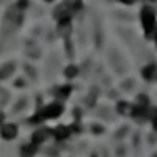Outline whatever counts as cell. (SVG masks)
Returning a JSON list of instances; mask_svg holds the SVG:
<instances>
[{"label": "cell", "mask_w": 157, "mask_h": 157, "mask_svg": "<svg viewBox=\"0 0 157 157\" xmlns=\"http://www.w3.org/2000/svg\"><path fill=\"white\" fill-rule=\"evenodd\" d=\"M46 2H54V0H46Z\"/></svg>", "instance_id": "18"}, {"label": "cell", "mask_w": 157, "mask_h": 157, "mask_svg": "<svg viewBox=\"0 0 157 157\" xmlns=\"http://www.w3.org/2000/svg\"><path fill=\"white\" fill-rule=\"evenodd\" d=\"M13 68H14L13 64H5L3 69H2V78H6V77H8V74H11V72H13Z\"/></svg>", "instance_id": "12"}, {"label": "cell", "mask_w": 157, "mask_h": 157, "mask_svg": "<svg viewBox=\"0 0 157 157\" xmlns=\"http://www.w3.org/2000/svg\"><path fill=\"white\" fill-rule=\"evenodd\" d=\"M49 134H50V130L39 129V130H36V132H33V135H32V141L35 143V145H39V143H43V141L47 138Z\"/></svg>", "instance_id": "6"}, {"label": "cell", "mask_w": 157, "mask_h": 157, "mask_svg": "<svg viewBox=\"0 0 157 157\" xmlns=\"http://www.w3.org/2000/svg\"><path fill=\"white\" fill-rule=\"evenodd\" d=\"M71 132H72L71 127H66V126H57L55 129L50 130V134H54V137H55L57 140H64V138H68Z\"/></svg>", "instance_id": "3"}, {"label": "cell", "mask_w": 157, "mask_h": 157, "mask_svg": "<svg viewBox=\"0 0 157 157\" xmlns=\"http://www.w3.org/2000/svg\"><path fill=\"white\" fill-rule=\"evenodd\" d=\"M71 91H72V88H71L69 85H68V86H61V88L58 90V96H61V98H68Z\"/></svg>", "instance_id": "11"}, {"label": "cell", "mask_w": 157, "mask_h": 157, "mask_svg": "<svg viewBox=\"0 0 157 157\" xmlns=\"http://www.w3.org/2000/svg\"><path fill=\"white\" fill-rule=\"evenodd\" d=\"M21 10L16 6V8H11V10H8V19L10 21H13V22H16V24H22V14L19 13Z\"/></svg>", "instance_id": "8"}, {"label": "cell", "mask_w": 157, "mask_h": 157, "mask_svg": "<svg viewBox=\"0 0 157 157\" xmlns=\"http://www.w3.org/2000/svg\"><path fill=\"white\" fill-rule=\"evenodd\" d=\"M118 113H121V115H135V105L121 101V102H118Z\"/></svg>", "instance_id": "5"}, {"label": "cell", "mask_w": 157, "mask_h": 157, "mask_svg": "<svg viewBox=\"0 0 157 157\" xmlns=\"http://www.w3.org/2000/svg\"><path fill=\"white\" fill-rule=\"evenodd\" d=\"M120 2H123V3H126V5H132L135 0H120Z\"/></svg>", "instance_id": "16"}, {"label": "cell", "mask_w": 157, "mask_h": 157, "mask_svg": "<svg viewBox=\"0 0 157 157\" xmlns=\"http://www.w3.org/2000/svg\"><path fill=\"white\" fill-rule=\"evenodd\" d=\"M36 151H38V145H35V143L24 145V146L21 148V155H22V157H33Z\"/></svg>", "instance_id": "7"}, {"label": "cell", "mask_w": 157, "mask_h": 157, "mask_svg": "<svg viewBox=\"0 0 157 157\" xmlns=\"http://www.w3.org/2000/svg\"><path fill=\"white\" fill-rule=\"evenodd\" d=\"M141 24L145 29V36L151 38L155 29V13L151 6H143L141 10Z\"/></svg>", "instance_id": "1"}, {"label": "cell", "mask_w": 157, "mask_h": 157, "mask_svg": "<svg viewBox=\"0 0 157 157\" xmlns=\"http://www.w3.org/2000/svg\"><path fill=\"white\" fill-rule=\"evenodd\" d=\"M155 41H157V29H155Z\"/></svg>", "instance_id": "17"}, {"label": "cell", "mask_w": 157, "mask_h": 157, "mask_svg": "<svg viewBox=\"0 0 157 157\" xmlns=\"http://www.w3.org/2000/svg\"><path fill=\"white\" fill-rule=\"evenodd\" d=\"M64 75H66L68 78H72L77 75V68L75 66H68L66 69H64Z\"/></svg>", "instance_id": "10"}, {"label": "cell", "mask_w": 157, "mask_h": 157, "mask_svg": "<svg viewBox=\"0 0 157 157\" xmlns=\"http://www.w3.org/2000/svg\"><path fill=\"white\" fill-rule=\"evenodd\" d=\"M17 135V127L14 124H3L2 126V137L5 140H13Z\"/></svg>", "instance_id": "4"}, {"label": "cell", "mask_w": 157, "mask_h": 157, "mask_svg": "<svg viewBox=\"0 0 157 157\" xmlns=\"http://www.w3.org/2000/svg\"><path fill=\"white\" fill-rule=\"evenodd\" d=\"M155 72H157V66H155V64H148V66L143 68L141 75H143V78H146V80H151V78L155 75Z\"/></svg>", "instance_id": "9"}, {"label": "cell", "mask_w": 157, "mask_h": 157, "mask_svg": "<svg viewBox=\"0 0 157 157\" xmlns=\"http://www.w3.org/2000/svg\"><path fill=\"white\" fill-rule=\"evenodd\" d=\"M93 130H94L96 134H101V130H102V127H101V126H96V124H94V126H93Z\"/></svg>", "instance_id": "15"}, {"label": "cell", "mask_w": 157, "mask_h": 157, "mask_svg": "<svg viewBox=\"0 0 157 157\" xmlns=\"http://www.w3.org/2000/svg\"><path fill=\"white\" fill-rule=\"evenodd\" d=\"M27 5H29V2H27V0H19L16 6H17L19 10H25V8H27Z\"/></svg>", "instance_id": "13"}, {"label": "cell", "mask_w": 157, "mask_h": 157, "mask_svg": "<svg viewBox=\"0 0 157 157\" xmlns=\"http://www.w3.org/2000/svg\"><path fill=\"white\" fill-rule=\"evenodd\" d=\"M152 126H154V129L157 130V110L154 112V116H152Z\"/></svg>", "instance_id": "14"}, {"label": "cell", "mask_w": 157, "mask_h": 157, "mask_svg": "<svg viewBox=\"0 0 157 157\" xmlns=\"http://www.w3.org/2000/svg\"><path fill=\"white\" fill-rule=\"evenodd\" d=\"M63 113V107L60 105V104H50V105H47L46 109H43L39 113H36L35 116L30 118V123H41L44 120H47V118H57Z\"/></svg>", "instance_id": "2"}]
</instances>
